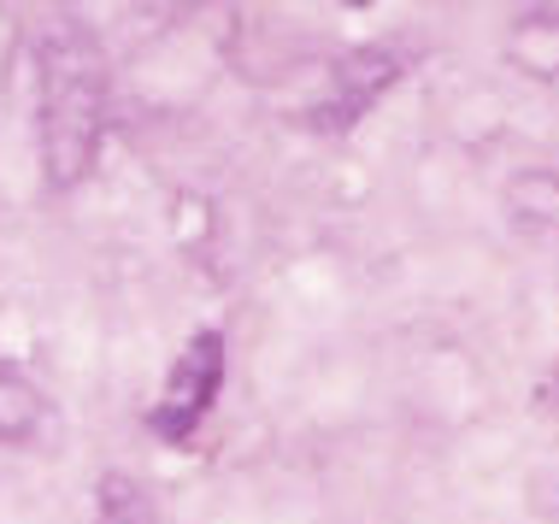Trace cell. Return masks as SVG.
<instances>
[{
    "mask_svg": "<svg viewBox=\"0 0 559 524\" xmlns=\"http://www.w3.org/2000/svg\"><path fill=\"white\" fill-rule=\"evenodd\" d=\"M41 425V395L36 383L19 378L12 366H0V442H29Z\"/></svg>",
    "mask_w": 559,
    "mask_h": 524,
    "instance_id": "5b68a950",
    "label": "cell"
},
{
    "mask_svg": "<svg viewBox=\"0 0 559 524\" xmlns=\"http://www.w3.org/2000/svg\"><path fill=\"white\" fill-rule=\"evenodd\" d=\"M406 66H413V53L401 41H366V48L342 53L324 78V95L307 107V124L312 130H354L406 78Z\"/></svg>",
    "mask_w": 559,
    "mask_h": 524,
    "instance_id": "7a4b0ae2",
    "label": "cell"
},
{
    "mask_svg": "<svg viewBox=\"0 0 559 524\" xmlns=\"http://www.w3.org/2000/svg\"><path fill=\"white\" fill-rule=\"evenodd\" d=\"M507 206L524 230L559 242V171H519L507 183Z\"/></svg>",
    "mask_w": 559,
    "mask_h": 524,
    "instance_id": "277c9868",
    "label": "cell"
},
{
    "mask_svg": "<svg viewBox=\"0 0 559 524\" xmlns=\"http://www.w3.org/2000/svg\"><path fill=\"white\" fill-rule=\"evenodd\" d=\"M36 124L41 171L53 189H71L95 166L107 136V53L95 29L71 12H53L36 29Z\"/></svg>",
    "mask_w": 559,
    "mask_h": 524,
    "instance_id": "6da1fadb",
    "label": "cell"
},
{
    "mask_svg": "<svg viewBox=\"0 0 559 524\" xmlns=\"http://www.w3.org/2000/svg\"><path fill=\"white\" fill-rule=\"evenodd\" d=\"M218 389H224V336L218 331H194L189 348L171 359L165 389H159L154 413H147L154 437L159 442H189L194 430H201V418L213 413Z\"/></svg>",
    "mask_w": 559,
    "mask_h": 524,
    "instance_id": "3957f363",
    "label": "cell"
},
{
    "mask_svg": "<svg viewBox=\"0 0 559 524\" xmlns=\"http://www.w3.org/2000/svg\"><path fill=\"white\" fill-rule=\"evenodd\" d=\"M95 501H100V524H159L154 496H147L135 477H124V472H107V477H100Z\"/></svg>",
    "mask_w": 559,
    "mask_h": 524,
    "instance_id": "8992f818",
    "label": "cell"
},
{
    "mask_svg": "<svg viewBox=\"0 0 559 524\" xmlns=\"http://www.w3.org/2000/svg\"><path fill=\"white\" fill-rule=\"evenodd\" d=\"M531 501H536L542 519L559 524V477H536V484H531Z\"/></svg>",
    "mask_w": 559,
    "mask_h": 524,
    "instance_id": "52a82bcc",
    "label": "cell"
}]
</instances>
